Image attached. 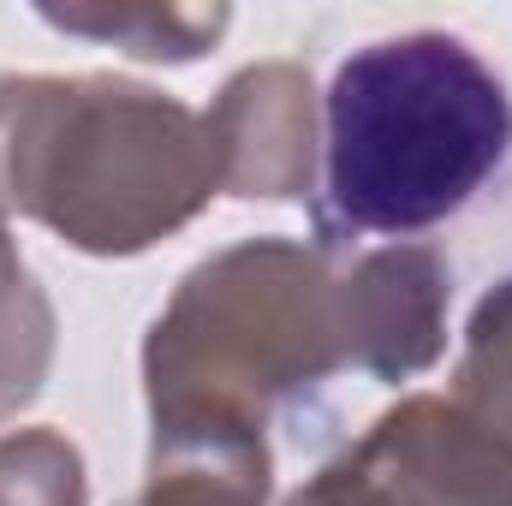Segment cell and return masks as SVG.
<instances>
[{
    "instance_id": "obj_1",
    "label": "cell",
    "mask_w": 512,
    "mask_h": 506,
    "mask_svg": "<svg viewBox=\"0 0 512 506\" xmlns=\"http://www.w3.org/2000/svg\"><path fill=\"white\" fill-rule=\"evenodd\" d=\"M507 149V84L459 36L411 30L370 42L328 84V209L358 233H423L459 215Z\"/></svg>"
}]
</instances>
